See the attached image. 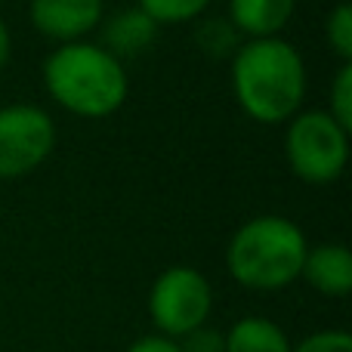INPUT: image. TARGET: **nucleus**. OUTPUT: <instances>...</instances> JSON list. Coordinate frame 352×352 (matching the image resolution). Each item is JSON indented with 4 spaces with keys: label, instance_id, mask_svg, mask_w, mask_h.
<instances>
[{
    "label": "nucleus",
    "instance_id": "nucleus-1",
    "mask_svg": "<svg viewBox=\"0 0 352 352\" xmlns=\"http://www.w3.org/2000/svg\"><path fill=\"white\" fill-rule=\"evenodd\" d=\"M232 90L256 124H285L306 96L303 56L281 37L248 41L232 56Z\"/></svg>",
    "mask_w": 352,
    "mask_h": 352
},
{
    "label": "nucleus",
    "instance_id": "nucleus-2",
    "mask_svg": "<svg viewBox=\"0 0 352 352\" xmlns=\"http://www.w3.org/2000/svg\"><path fill=\"white\" fill-rule=\"evenodd\" d=\"M43 87L65 111L80 118H109L130 90L127 68L99 43H62L43 62Z\"/></svg>",
    "mask_w": 352,
    "mask_h": 352
},
{
    "label": "nucleus",
    "instance_id": "nucleus-3",
    "mask_svg": "<svg viewBox=\"0 0 352 352\" xmlns=\"http://www.w3.org/2000/svg\"><path fill=\"white\" fill-rule=\"evenodd\" d=\"M306 235L285 217H254L232 235L226 248L232 278L250 291H281L303 272Z\"/></svg>",
    "mask_w": 352,
    "mask_h": 352
},
{
    "label": "nucleus",
    "instance_id": "nucleus-4",
    "mask_svg": "<svg viewBox=\"0 0 352 352\" xmlns=\"http://www.w3.org/2000/svg\"><path fill=\"white\" fill-rule=\"evenodd\" d=\"M285 155L294 176L312 186L334 182L349 158V133L322 109L297 111L285 133Z\"/></svg>",
    "mask_w": 352,
    "mask_h": 352
},
{
    "label": "nucleus",
    "instance_id": "nucleus-5",
    "mask_svg": "<svg viewBox=\"0 0 352 352\" xmlns=\"http://www.w3.org/2000/svg\"><path fill=\"white\" fill-rule=\"evenodd\" d=\"M210 309V281L192 266L164 269L148 291V316L167 340H179V337L192 334L195 328L207 324Z\"/></svg>",
    "mask_w": 352,
    "mask_h": 352
},
{
    "label": "nucleus",
    "instance_id": "nucleus-6",
    "mask_svg": "<svg viewBox=\"0 0 352 352\" xmlns=\"http://www.w3.org/2000/svg\"><path fill=\"white\" fill-rule=\"evenodd\" d=\"M56 148V124L43 109L28 102L0 109V179L37 170Z\"/></svg>",
    "mask_w": 352,
    "mask_h": 352
},
{
    "label": "nucleus",
    "instance_id": "nucleus-7",
    "mask_svg": "<svg viewBox=\"0 0 352 352\" xmlns=\"http://www.w3.org/2000/svg\"><path fill=\"white\" fill-rule=\"evenodd\" d=\"M102 0H31L28 19L43 37L59 43H78L102 22Z\"/></svg>",
    "mask_w": 352,
    "mask_h": 352
},
{
    "label": "nucleus",
    "instance_id": "nucleus-8",
    "mask_svg": "<svg viewBox=\"0 0 352 352\" xmlns=\"http://www.w3.org/2000/svg\"><path fill=\"white\" fill-rule=\"evenodd\" d=\"M300 275L324 297H346L352 291V254L343 244L309 248Z\"/></svg>",
    "mask_w": 352,
    "mask_h": 352
},
{
    "label": "nucleus",
    "instance_id": "nucleus-9",
    "mask_svg": "<svg viewBox=\"0 0 352 352\" xmlns=\"http://www.w3.org/2000/svg\"><path fill=\"white\" fill-rule=\"evenodd\" d=\"M294 6L297 0H229V22L250 41L278 37V31L291 22Z\"/></svg>",
    "mask_w": 352,
    "mask_h": 352
},
{
    "label": "nucleus",
    "instance_id": "nucleus-10",
    "mask_svg": "<svg viewBox=\"0 0 352 352\" xmlns=\"http://www.w3.org/2000/svg\"><path fill=\"white\" fill-rule=\"evenodd\" d=\"M158 34V25L136 6V10H121L105 22V50L111 56H133L146 50Z\"/></svg>",
    "mask_w": 352,
    "mask_h": 352
},
{
    "label": "nucleus",
    "instance_id": "nucleus-11",
    "mask_svg": "<svg viewBox=\"0 0 352 352\" xmlns=\"http://www.w3.org/2000/svg\"><path fill=\"white\" fill-rule=\"evenodd\" d=\"M226 352H291L287 334L260 316L238 318L226 334Z\"/></svg>",
    "mask_w": 352,
    "mask_h": 352
},
{
    "label": "nucleus",
    "instance_id": "nucleus-12",
    "mask_svg": "<svg viewBox=\"0 0 352 352\" xmlns=\"http://www.w3.org/2000/svg\"><path fill=\"white\" fill-rule=\"evenodd\" d=\"M210 0H140V10L155 25H179L192 22L207 10Z\"/></svg>",
    "mask_w": 352,
    "mask_h": 352
},
{
    "label": "nucleus",
    "instance_id": "nucleus-13",
    "mask_svg": "<svg viewBox=\"0 0 352 352\" xmlns=\"http://www.w3.org/2000/svg\"><path fill=\"white\" fill-rule=\"evenodd\" d=\"M324 34L328 43L343 62H352V10L346 3H337L328 12V22H324Z\"/></svg>",
    "mask_w": 352,
    "mask_h": 352
},
{
    "label": "nucleus",
    "instance_id": "nucleus-14",
    "mask_svg": "<svg viewBox=\"0 0 352 352\" xmlns=\"http://www.w3.org/2000/svg\"><path fill=\"white\" fill-rule=\"evenodd\" d=\"M328 115L340 124L343 130H352V62H343L340 72L334 78V87H331V105Z\"/></svg>",
    "mask_w": 352,
    "mask_h": 352
},
{
    "label": "nucleus",
    "instance_id": "nucleus-15",
    "mask_svg": "<svg viewBox=\"0 0 352 352\" xmlns=\"http://www.w3.org/2000/svg\"><path fill=\"white\" fill-rule=\"evenodd\" d=\"M291 352H352V337L346 331H318L291 346Z\"/></svg>",
    "mask_w": 352,
    "mask_h": 352
},
{
    "label": "nucleus",
    "instance_id": "nucleus-16",
    "mask_svg": "<svg viewBox=\"0 0 352 352\" xmlns=\"http://www.w3.org/2000/svg\"><path fill=\"white\" fill-rule=\"evenodd\" d=\"M179 352H226V334L217 328H207V324H201V328H195L192 334L179 337Z\"/></svg>",
    "mask_w": 352,
    "mask_h": 352
},
{
    "label": "nucleus",
    "instance_id": "nucleus-17",
    "mask_svg": "<svg viewBox=\"0 0 352 352\" xmlns=\"http://www.w3.org/2000/svg\"><path fill=\"white\" fill-rule=\"evenodd\" d=\"M127 352H179L176 340H167L161 334H152V337H140Z\"/></svg>",
    "mask_w": 352,
    "mask_h": 352
},
{
    "label": "nucleus",
    "instance_id": "nucleus-18",
    "mask_svg": "<svg viewBox=\"0 0 352 352\" xmlns=\"http://www.w3.org/2000/svg\"><path fill=\"white\" fill-rule=\"evenodd\" d=\"M10 53H12V41H10V28H6V22L0 19V72L6 68V62H10Z\"/></svg>",
    "mask_w": 352,
    "mask_h": 352
}]
</instances>
